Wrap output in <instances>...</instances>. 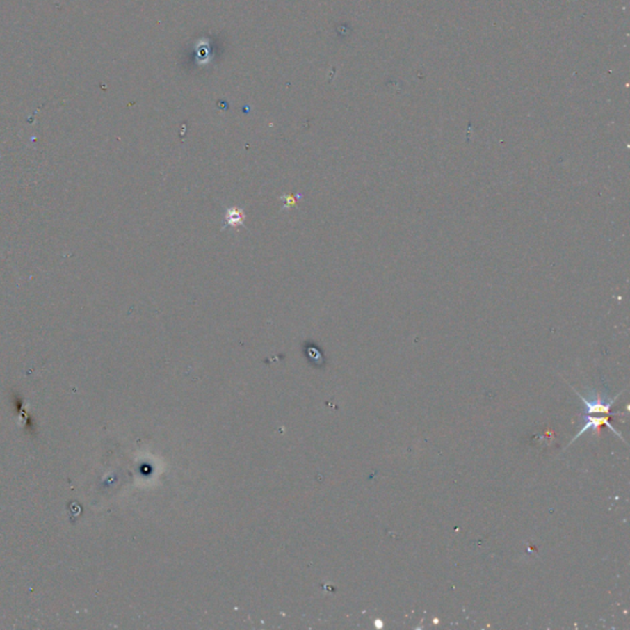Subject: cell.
I'll use <instances>...</instances> for the list:
<instances>
[{
    "mask_svg": "<svg viewBox=\"0 0 630 630\" xmlns=\"http://www.w3.org/2000/svg\"><path fill=\"white\" fill-rule=\"evenodd\" d=\"M575 393L585 403L588 415H608L614 401H617V398L620 396V394H617L614 398H609L607 394H604L602 391L590 390L588 399V398L581 396L576 390H575Z\"/></svg>",
    "mask_w": 630,
    "mask_h": 630,
    "instance_id": "1",
    "label": "cell"
},
{
    "mask_svg": "<svg viewBox=\"0 0 630 630\" xmlns=\"http://www.w3.org/2000/svg\"><path fill=\"white\" fill-rule=\"evenodd\" d=\"M582 419H583V421H585L583 422V426H582V428H580V431L576 433V436L572 438L569 446L574 444L577 438L582 436V435L586 433V431H588V430H593V431H595V430H597V428H599V426H602V425H606V426L611 428V430L613 431V433H615L618 437L622 438V435L617 433V430L611 425V422H609V419L607 415H599V417H597V415H588V414H586Z\"/></svg>",
    "mask_w": 630,
    "mask_h": 630,
    "instance_id": "2",
    "label": "cell"
},
{
    "mask_svg": "<svg viewBox=\"0 0 630 630\" xmlns=\"http://www.w3.org/2000/svg\"><path fill=\"white\" fill-rule=\"evenodd\" d=\"M225 225L223 227V229L228 228V227H232V228H241L244 225V220H245V213L244 211L238 207H230V209H227L225 216Z\"/></svg>",
    "mask_w": 630,
    "mask_h": 630,
    "instance_id": "3",
    "label": "cell"
}]
</instances>
